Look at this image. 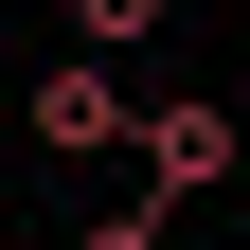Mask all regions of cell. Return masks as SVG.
Returning a JSON list of instances; mask_svg holds the SVG:
<instances>
[{"mask_svg":"<svg viewBox=\"0 0 250 250\" xmlns=\"http://www.w3.org/2000/svg\"><path fill=\"white\" fill-rule=\"evenodd\" d=\"M72 36H89V54H143V36H161V0H72Z\"/></svg>","mask_w":250,"mask_h":250,"instance_id":"obj_3","label":"cell"},{"mask_svg":"<svg viewBox=\"0 0 250 250\" xmlns=\"http://www.w3.org/2000/svg\"><path fill=\"white\" fill-rule=\"evenodd\" d=\"M18 125H36L54 161H125V125H143V107L107 89V54H54V72H36V107H18Z\"/></svg>","mask_w":250,"mask_h":250,"instance_id":"obj_2","label":"cell"},{"mask_svg":"<svg viewBox=\"0 0 250 250\" xmlns=\"http://www.w3.org/2000/svg\"><path fill=\"white\" fill-rule=\"evenodd\" d=\"M125 161H143V197L179 214V197H214V179L250 161V125L214 107V89H179V107H143V125H125Z\"/></svg>","mask_w":250,"mask_h":250,"instance_id":"obj_1","label":"cell"},{"mask_svg":"<svg viewBox=\"0 0 250 250\" xmlns=\"http://www.w3.org/2000/svg\"><path fill=\"white\" fill-rule=\"evenodd\" d=\"M72 250H179V232H161V197H125V214H89Z\"/></svg>","mask_w":250,"mask_h":250,"instance_id":"obj_4","label":"cell"}]
</instances>
